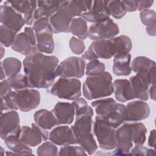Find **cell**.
I'll return each mask as SVG.
<instances>
[{
    "label": "cell",
    "instance_id": "6da1fadb",
    "mask_svg": "<svg viewBox=\"0 0 156 156\" xmlns=\"http://www.w3.org/2000/svg\"><path fill=\"white\" fill-rule=\"evenodd\" d=\"M59 60L55 55L37 52L23 60L24 74L29 88H48L54 83Z\"/></svg>",
    "mask_w": 156,
    "mask_h": 156
},
{
    "label": "cell",
    "instance_id": "7a4b0ae2",
    "mask_svg": "<svg viewBox=\"0 0 156 156\" xmlns=\"http://www.w3.org/2000/svg\"><path fill=\"white\" fill-rule=\"evenodd\" d=\"M98 116L105 120L112 127L116 129L124 121L126 117V107L117 103L113 98H104L94 101L91 104Z\"/></svg>",
    "mask_w": 156,
    "mask_h": 156
},
{
    "label": "cell",
    "instance_id": "3957f363",
    "mask_svg": "<svg viewBox=\"0 0 156 156\" xmlns=\"http://www.w3.org/2000/svg\"><path fill=\"white\" fill-rule=\"evenodd\" d=\"M113 91L112 76L107 71L88 76L82 85L83 96L89 101L109 96Z\"/></svg>",
    "mask_w": 156,
    "mask_h": 156
},
{
    "label": "cell",
    "instance_id": "277c9868",
    "mask_svg": "<svg viewBox=\"0 0 156 156\" xmlns=\"http://www.w3.org/2000/svg\"><path fill=\"white\" fill-rule=\"evenodd\" d=\"M93 124L92 116L83 115L76 117V121L71 127L76 144H79L88 155L94 154L98 149V144L91 132Z\"/></svg>",
    "mask_w": 156,
    "mask_h": 156
},
{
    "label": "cell",
    "instance_id": "5b68a950",
    "mask_svg": "<svg viewBox=\"0 0 156 156\" xmlns=\"http://www.w3.org/2000/svg\"><path fill=\"white\" fill-rule=\"evenodd\" d=\"M50 93L58 98L74 101L82 95V83L76 78L60 77L52 86Z\"/></svg>",
    "mask_w": 156,
    "mask_h": 156
},
{
    "label": "cell",
    "instance_id": "8992f818",
    "mask_svg": "<svg viewBox=\"0 0 156 156\" xmlns=\"http://www.w3.org/2000/svg\"><path fill=\"white\" fill-rule=\"evenodd\" d=\"M116 129L105 120L96 116L93 123V132L99 146L104 150H113L116 145Z\"/></svg>",
    "mask_w": 156,
    "mask_h": 156
},
{
    "label": "cell",
    "instance_id": "52a82bcc",
    "mask_svg": "<svg viewBox=\"0 0 156 156\" xmlns=\"http://www.w3.org/2000/svg\"><path fill=\"white\" fill-rule=\"evenodd\" d=\"M155 69L138 72L129 78L135 98L144 101L149 99V87L151 85L155 84Z\"/></svg>",
    "mask_w": 156,
    "mask_h": 156
},
{
    "label": "cell",
    "instance_id": "ba28073f",
    "mask_svg": "<svg viewBox=\"0 0 156 156\" xmlns=\"http://www.w3.org/2000/svg\"><path fill=\"white\" fill-rule=\"evenodd\" d=\"M85 72V62L81 57H69L58 64L56 76L63 78H81Z\"/></svg>",
    "mask_w": 156,
    "mask_h": 156
},
{
    "label": "cell",
    "instance_id": "9c48e42d",
    "mask_svg": "<svg viewBox=\"0 0 156 156\" xmlns=\"http://www.w3.org/2000/svg\"><path fill=\"white\" fill-rule=\"evenodd\" d=\"M12 96L18 108L24 112L35 108L40 103V93L35 89L26 88L18 91L13 90Z\"/></svg>",
    "mask_w": 156,
    "mask_h": 156
},
{
    "label": "cell",
    "instance_id": "30bf717a",
    "mask_svg": "<svg viewBox=\"0 0 156 156\" xmlns=\"http://www.w3.org/2000/svg\"><path fill=\"white\" fill-rule=\"evenodd\" d=\"M0 12L1 24L16 34L26 24L23 15L13 8L9 1L1 5Z\"/></svg>",
    "mask_w": 156,
    "mask_h": 156
},
{
    "label": "cell",
    "instance_id": "8fae6325",
    "mask_svg": "<svg viewBox=\"0 0 156 156\" xmlns=\"http://www.w3.org/2000/svg\"><path fill=\"white\" fill-rule=\"evenodd\" d=\"M114 57L113 44L110 39L94 40L82 55L83 60H91L99 58L110 59Z\"/></svg>",
    "mask_w": 156,
    "mask_h": 156
},
{
    "label": "cell",
    "instance_id": "7c38bea8",
    "mask_svg": "<svg viewBox=\"0 0 156 156\" xmlns=\"http://www.w3.org/2000/svg\"><path fill=\"white\" fill-rule=\"evenodd\" d=\"M116 145L113 151L116 155H129L133 147V135L131 123H125L116 130Z\"/></svg>",
    "mask_w": 156,
    "mask_h": 156
},
{
    "label": "cell",
    "instance_id": "4fadbf2b",
    "mask_svg": "<svg viewBox=\"0 0 156 156\" xmlns=\"http://www.w3.org/2000/svg\"><path fill=\"white\" fill-rule=\"evenodd\" d=\"M119 33V26L113 20L109 18L91 25L89 28L88 37L92 40H107L115 37Z\"/></svg>",
    "mask_w": 156,
    "mask_h": 156
},
{
    "label": "cell",
    "instance_id": "5bb4252c",
    "mask_svg": "<svg viewBox=\"0 0 156 156\" xmlns=\"http://www.w3.org/2000/svg\"><path fill=\"white\" fill-rule=\"evenodd\" d=\"M49 133L36 123H32L31 127L23 126L21 127L20 139L29 147H35L49 138Z\"/></svg>",
    "mask_w": 156,
    "mask_h": 156
},
{
    "label": "cell",
    "instance_id": "9a60e30c",
    "mask_svg": "<svg viewBox=\"0 0 156 156\" xmlns=\"http://www.w3.org/2000/svg\"><path fill=\"white\" fill-rule=\"evenodd\" d=\"M21 133L20 116L16 110H10L1 113L0 118V136L2 140L11 135Z\"/></svg>",
    "mask_w": 156,
    "mask_h": 156
},
{
    "label": "cell",
    "instance_id": "2e32d148",
    "mask_svg": "<svg viewBox=\"0 0 156 156\" xmlns=\"http://www.w3.org/2000/svg\"><path fill=\"white\" fill-rule=\"evenodd\" d=\"M126 107V121L137 122L147 118L150 115V107L144 101H133L129 102Z\"/></svg>",
    "mask_w": 156,
    "mask_h": 156
},
{
    "label": "cell",
    "instance_id": "e0dca14e",
    "mask_svg": "<svg viewBox=\"0 0 156 156\" xmlns=\"http://www.w3.org/2000/svg\"><path fill=\"white\" fill-rule=\"evenodd\" d=\"M87 22L97 23L105 21L110 18L107 12L105 1H91L90 9L80 16Z\"/></svg>",
    "mask_w": 156,
    "mask_h": 156
},
{
    "label": "cell",
    "instance_id": "ac0fdd59",
    "mask_svg": "<svg viewBox=\"0 0 156 156\" xmlns=\"http://www.w3.org/2000/svg\"><path fill=\"white\" fill-rule=\"evenodd\" d=\"M49 140L58 146L76 144L73 131L68 126H59L53 129L49 133Z\"/></svg>",
    "mask_w": 156,
    "mask_h": 156
},
{
    "label": "cell",
    "instance_id": "d6986e66",
    "mask_svg": "<svg viewBox=\"0 0 156 156\" xmlns=\"http://www.w3.org/2000/svg\"><path fill=\"white\" fill-rule=\"evenodd\" d=\"M9 2L13 9L23 15L26 24L31 25L34 23L37 1H9Z\"/></svg>",
    "mask_w": 156,
    "mask_h": 156
},
{
    "label": "cell",
    "instance_id": "ffe728a7",
    "mask_svg": "<svg viewBox=\"0 0 156 156\" xmlns=\"http://www.w3.org/2000/svg\"><path fill=\"white\" fill-rule=\"evenodd\" d=\"M51 111L57 121L58 125L71 124L74 120L75 110L72 103L58 102Z\"/></svg>",
    "mask_w": 156,
    "mask_h": 156
},
{
    "label": "cell",
    "instance_id": "44dd1931",
    "mask_svg": "<svg viewBox=\"0 0 156 156\" xmlns=\"http://www.w3.org/2000/svg\"><path fill=\"white\" fill-rule=\"evenodd\" d=\"M72 19L73 18L60 7L58 11L49 18V23L53 33L70 32L69 27Z\"/></svg>",
    "mask_w": 156,
    "mask_h": 156
},
{
    "label": "cell",
    "instance_id": "7402d4cb",
    "mask_svg": "<svg viewBox=\"0 0 156 156\" xmlns=\"http://www.w3.org/2000/svg\"><path fill=\"white\" fill-rule=\"evenodd\" d=\"M115 97L117 101L124 102L135 98L134 93L129 80L125 79H116L113 83Z\"/></svg>",
    "mask_w": 156,
    "mask_h": 156
},
{
    "label": "cell",
    "instance_id": "603a6c76",
    "mask_svg": "<svg viewBox=\"0 0 156 156\" xmlns=\"http://www.w3.org/2000/svg\"><path fill=\"white\" fill-rule=\"evenodd\" d=\"M37 37L38 52L52 54L54 51V41L52 28H48L35 32Z\"/></svg>",
    "mask_w": 156,
    "mask_h": 156
},
{
    "label": "cell",
    "instance_id": "cb8c5ba5",
    "mask_svg": "<svg viewBox=\"0 0 156 156\" xmlns=\"http://www.w3.org/2000/svg\"><path fill=\"white\" fill-rule=\"evenodd\" d=\"M11 48L13 51L26 56L38 52L37 46L32 43L24 32L16 35Z\"/></svg>",
    "mask_w": 156,
    "mask_h": 156
},
{
    "label": "cell",
    "instance_id": "d4e9b609",
    "mask_svg": "<svg viewBox=\"0 0 156 156\" xmlns=\"http://www.w3.org/2000/svg\"><path fill=\"white\" fill-rule=\"evenodd\" d=\"M91 1H60V7L63 9L71 18L80 16L88 10Z\"/></svg>",
    "mask_w": 156,
    "mask_h": 156
},
{
    "label": "cell",
    "instance_id": "484cf974",
    "mask_svg": "<svg viewBox=\"0 0 156 156\" xmlns=\"http://www.w3.org/2000/svg\"><path fill=\"white\" fill-rule=\"evenodd\" d=\"M131 55L129 53L119 54L114 57L113 72L118 76H127L130 74L132 68Z\"/></svg>",
    "mask_w": 156,
    "mask_h": 156
},
{
    "label": "cell",
    "instance_id": "4316f807",
    "mask_svg": "<svg viewBox=\"0 0 156 156\" xmlns=\"http://www.w3.org/2000/svg\"><path fill=\"white\" fill-rule=\"evenodd\" d=\"M34 119L38 126L47 130L58 125L52 112L47 109H40L35 112L34 114Z\"/></svg>",
    "mask_w": 156,
    "mask_h": 156
},
{
    "label": "cell",
    "instance_id": "83f0119b",
    "mask_svg": "<svg viewBox=\"0 0 156 156\" xmlns=\"http://www.w3.org/2000/svg\"><path fill=\"white\" fill-rule=\"evenodd\" d=\"M4 140L7 148L18 155H34L32 150L21 141L20 135H11L6 137Z\"/></svg>",
    "mask_w": 156,
    "mask_h": 156
},
{
    "label": "cell",
    "instance_id": "f1b7e54d",
    "mask_svg": "<svg viewBox=\"0 0 156 156\" xmlns=\"http://www.w3.org/2000/svg\"><path fill=\"white\" fill-rule=\"evenodd\" d=\"M60 1H37V8L35 13V20L41 18H49L60 8Z\"/></svg>",
    "mask_w": 156,
    "mask_h": 156
},
{
    "label": "cell",
    "instance_id": "f546056e",
    "mask_svg": "<svg viewBox=\"0 0 156 156\" xmlns=\"http://www.w3.org/2000/svg\"><path fill=\"white\" fill-rule=\"evenodd\" d=\"M69 32L79 39H86L89 34L87 21L80 16L73 18L71 22Z\"/></svg>",
    "mask_w": 156,
    "mask_h": 156
},
{
    "label": "cell",
    "instance_id": "4dcf8cb0",
    "mask_svg": "<svg viewBox=\"0 0 156 156\" xmlns=\"http://www.w3.org/2000/svg\"><path fill=\"white\" fill-rule=\"evenodd\" d=\"M114 51V57L123 53H129L132 48V43L127 35H121L111 38Z\"/></svg>",
    "mask_w": 156,
    "mask_h": 156
},
{
    "label": "cell",
    "instance_id": "1f68e13d",
    "mask_svg": "<svg viewBox=\"0 0 156 156\" xmlns=\"http://www.w3.org/2000/svg\"><path fill=\"white\" fill-rule=\"evenodd\" d=\"M155 15V12L151 9H146L140 13L141 21L146 26V32L150 36H155L156 34Z\"/></svg>",
    "mask_w": 156,
    "mask_h": 156
},
{
    "label": "cell",
    "instance_id": "d6a6232c",
    "mask_svg": "<svg viewBox=\"0 0 156 156\" xmlns=\"http://www.w3.org/2000/svg\"><path fill=\"white\" fill-rule=\"evenodd\" d=\"M2 67L8 78L18 75L22 67L21 62L15 57H7L1 62Z\"/></svg>",
    "mask_w": 156,
    "mask_h": 156
},
{
    "label": "cell",
    "instance_id": "836d02e7",
    "mask_svg": "<svg viewBox=\"0 0 156 156\" xmlns=\"http://www.w3.org/2000/svg\"><path fill=\"white\" fill-rule=\"evenodd\" d=\"M132 70L135 73L140 71H147L155 68V62L145 56L134 58L130 63Z\"/></svg>",
    "mask_w": 156,
    "mask_h": 156
},
{
    "label": "cell",
    "instance_id": "e575fe53",
    "mask_svg": "<svg viewBox=\"0 0 156 156\" xmlns=\"http://www.w3.org/2000/svg\"><path fill=\"white\" fill-rule=\"evenodd\" d=\"M105 4L109 15L116 19L122 18L127 13L122 1H105Z\"/></svg>",
    "mask_w": 156,
    "mask_h": 156
},
{
    "label": "cell",
    "instance_id": "d590c367",
    "mask_svg": "<svg viewBox=\"0 0 156 156\" xmlns=\"http://www.w3.org/2000/svg\"><path fill=\"white\" fill-rule=\"evenodd\" d=\"M74 107L75 116L79 117L83 115H89L93 116L94 115L93 108L89 106L87 101L84 98H79L74 100L72 102Z\"/></svg>",
    "mask_w": 156,
    "mask_h": 156
},
{
    "label": "cell",
    "instance_id": "8d00e7d4",
    "mask_svg": "<svg viewBox=\"0 0 156 156\" xmlns=\"http://www.w3.org/2000/svg\"><path fill=\"white\" fill-rule=\"evenodd\" d=\"M7 80L13 90L18 91L29 88L28 79L25 74H18L13 77L7 78Z\"/></svg>",
    "mask_w": 156,
    "mask_h": 156
},
{
    "label": "cell",
    "instance_id": "74e56055",
    "mask_svg": "<svg viewBox=\"0 0 156 156\" xmlns=\"http://www.w3.org/2000/svg\"><path fill=\"white\" fill-rule=\"evenodd\" d=\"M105 66L98 59L90 60L85 68V73L87 76L98 75L105 72Z\"/></svg>",
    "mask_w": 156,
    "mask_h": 156
},
{
    "label": "cell",
    "instance_id": "f35d334b",
    "mask_svg": "<svg viewBox=\"0 0 156 156\" xmlns=\"http://www.w3.org/2000/svg\"><path fill=\"white\" fill-rule=\"evenodd\" d=\"M37 154L39 156L58 155V149L55 144L51 141H45L37 149Z\"/></svg>",
    "mask_w": 156,
    "mask_h": 156
},
{
    "label": "cell",
    "instance_id": "ab89813d",
    "mask_svg": "<svg viewBox=\"0 0 156 156\" xmlns=\"http://www.w3.org/2000/svg\"><path fill=\"white\" fill-rule=\"evenodd\" d=\"M16 33L1 24L0 26V40L1 43L5 47L11 46L16 35Z\"/></svg>",
    "mask_w": 156,
    "mask_h": 156
},
{
    "label": "cell",
    "instance_id": "60d3db41",
    "mask_svg": "<svg viewBox=\"0 0 156 156\" xmlns=\"http://www.w3.org/2000/svg\"><path fill=\"white\" fill-rule=\"evenodd\" d=\"M85 151L80 146H63L60 149L59 155H87Z\"/></svg>",
    "mask_w": 156,
    "mask_h": 156
},
{
    "label": "cell",
    "instance_id": "b9f144b4",
    "mask_svg": "<svg viewBox=\"0 0 156 156\" xmlns=\"http://www.w3.org/2000/svg\"><path fill=\"white\" fill-rule=\"evenodd\" d=\"M69 46L71 51L76 55L83 54L85 49V44L83 41L74 36L71 37L69 40Z\"/></svg>",
    "mask_w": 156,
    "mask_h": 156
},
{
    "label": "cell",
    "instance_id": "7bdbcfd3",
    "mask_svg": "<svg viewBox=\"0 0 156 156\" xmlns=\"http://www.w3.org/2000/svg\"><path fill=\"white\" fill-rule=\"evenodd\" d=\"M154 154V149L148 148L143 145H135L130 151L129 155H152Z\"/></svg>",
    "mask_w": 156,
    "mask_h": 156
},
{
    "label": "cell",
    "instance_id": "ee69618b",
    "mask_svg": "<svg viewBox=\"0 0 156 156\" xmlns=\"http://www.w3.org/2000/svg\"><path fill=\"white\" fill-rule=\"evenodd\" d=\"M13 91L12 88L10 86L7 79L2 80L0 83V94L1 97L5 96L10 93Z\"/></svg>",
    "mask_w": 156,
    "mask_h": 156
},
{
    "label": "cell",
    "instance_id": "f6af8a7d",
    "mask_svg": "<svg viewBox=\"0 0 156 156\" xmlns=\"http://www.w3.org/2000/svg\"><path fill=\"white\" fill-rule=\"evenodd\" d=\"M122 2L126 10L129 12H133L138 9V1H122Z\"/></svg>",
    "mask_w": 156,
    "mask_h": 156
},
{
    "label": "cell",
    "instance_id": "bcb514c9",
    "mask_svg": "<svg viewBox=\"0 0 156 156\" xmlns=\"http://www.w3.org/2000/svg\"><path fill=\"white\" fill-rule=\"evenodd\" d=\"M154 4V1H138V9L140 12L149 9L152 4Z\"/></svg>",
    "mask_w": 156,
    "mask_h": 156
},
{
    "label": "cell",
    "instance_id": "7dc6e473",
    "mask_svg": "<svg viewBox=\"0 0 156 156\" xmlns=\"http://www.w3.org/2000/svg\"><path fill=\"white\" fill-rule=\"evenodd\" d=\"M155 141V130L152 129L150 132V134L148 138V145L151 147H154Z\"/></svg>",
    "mask_w": 156,
    "mask_h": 156
},
{
    "label": "cell",
    "instance_id": "c3c4849f",
    "mask_svg": "<svg viewBox=\"0 0 156 156\" xmlns=\"http://www.w3.org/2000/svg\"><path fill=\"white\" fill-rule=\"evenodd\" d=\"M149 96L151 99L155 101V84H152L150 86L149 90Z\"/></svg>",
    "mask_w": 156,
    "mask_h": 156
},
{
    "label": "cell",
    "instance_id": "681fc988",
    "mask_svg": "<svg viewBox=\"0 0 156 156\" xmlns=\"http://www.w3.org/2000/svg\"><path fill=\"white\" fill-rule=\"evenodd\" d=\"M1 58H2V57H3V55H4V52H5V51H4V48H3V46H2V44H1Z\"/></svg>",
    "mask_w": 156,
    "mask_h": 156
}]
</instances>
